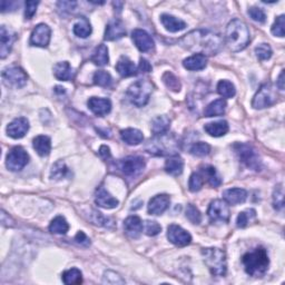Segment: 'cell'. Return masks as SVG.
Masks as SVG:
<instances>
[{
    "label": "cell",
    "mask_w": 285,
    "mask_h": 285,
    "mask_svg": "<svg viewBox=\"0 0 285 285\" xmlns=\"http://www.w3.org/2000/svg\"><path fill=\"white\" fill-rule=\"evenodd\" d=\"M204 262L212 275L224 276L227 271V263L225 252L217 247H207L202 250Z\"/></svg>",
    "instance_id": "5b68a950"
},
{
    "label": "cell",
    "mask_w": 285,
    "mask_h": 285,
    "mask_svg": "<svg viewBox=\"0 0 285 285\" xmlns=\"http://www.w3.org/2000/svg\"><path fill=\"white\" fill-rule=\"evenodd\" d=\"M99 155L103 157L105 160H107L108 158H110V149L108 146H105V145H103V146L100 147L99 149Z\"/></svg>",
    "instance_id": "680465c9"
},
{
    "label": "cell",
    "mask_w": 285,
    "mask_h": 285,
    "mask_svg": "<svg viewBox=\"0 0 285 285\" xmlns=\"http://www.w3.org/2000/svg\"><path fill=\"white\" fill-rule=\"evenodd\" d=\"M112 6H114L115 8H118V9H117L118 12H121V10L123 9L124 3H123V2H114V3H112Z\"/></svg>",
    "instance_id": "94428289"
},
{
    "label": "cell",
    "mask_w": 285,
    "mask_h": 285,
    "mask_svg": "<svg viewBox=\"0 0 285 285\" xmlns=\"http://www.w3.org/2000/svg\"><path fill=\"white\" fill-rule=\"evenodd\" d=\"M217 93L223 98H232L236 94L235 86L229 80H220L217 84Z\"/></svg>",
    "instance_id": "ab89813d"
},
{
    "label": "cell",
    "mask_w": 285,
    "mask_h": 285,
    "mask_svg": "<svg viewBox=\"0 0 285 285\" xmlns=\"http://www.w3.org/2000/svg\"><path fill=\"white\" fill-rule=\"evenodd\" d=\"M3 82L7 87L21 88L27 84L28 76L20 67H8L3 72Z\"/></svg>",
    "instance_id": "30bf717a"
},
{
    "label": "cell",
    "mask_w": 285,
    "mask_h": 285,
    "mask_svg": "<svg viewBox=\"0 0 285 285\" xmlns=\"http://www.w3.org/2000/svg\"><path fill=\"white\" fill-rule=\"evenodd\" d=\"M118 167L127 176H136L145 168V160L141 156H128L118 162Z\"/></svg>",
    "instance_id": "7c38bea8"
},
{
    "label": "cell",
    "mask_w": 285,
    "mask_h": 285,
    "mask_svg": "<svg viewBox=\"0 0 285 285\" xmlns=\"http://www.w3.org/2000/svg\"><path fill=\"white\" fill-rule=\"evenodd\" d=\"M255 53L260 61H268L272 57V48L268 44H261L255 48Z\"/></svg>",
    "instance_id": "c3c4849f"
},
{
    "label": "cell",
    "mask_w": 285,
    "mask_h": 285,
    "mask_svg": "<svg viewBox=\"0 0 285 285\" xmlns=\"http://www.w3.org/2000/svg\"><path fill=\"white\" fill-rule=\"evenodd\" d=\"M75 242L80 246H84V247H88L90 245V240L87 235H86L84 232H78L75 236Z\"/></svg>",
    "instance_id": "db71d44e"
},
{
    "label": "cell",
    "mask_w": 285,
    "mask_h": 285,
    "mask_svg": "<svg viewBox=\"0 0 285 285\" xmlns=\"http://www.w3.org/2000/svg\"><path fill=\"white\" fill-rule=\"evenodd\" d=\"M273 206L277 211L282 209L284 206V190L283 185L278 184L273 193Z\"/></svg>",
    "instance_id": "bcb514c9"
},
{
    "label": "cell",
    "mask_w": 285,
    "mask_h": 285,
    "mask_svg": "<svg viewBox=\"0 0 285 285\" xmlns=\"http://www.w3.org/2000/svg\"><path fill=\"white\" fill-rule=\"evenodd\" d=\"M145 234L148 236H156L160 233L162 231V226L155 220H146L145 222Z\"/></svg>",
    "instance_id": "f907efd6"
},
{
    "label": "cell",
    "mask_w": 285,
    "mask_h": 285,
    "mask_svg": "<svg viewBox=\"0 0 285 285\" xmlns=\"http://www.w3.org/2000/svg\"><path fill=\"white\" fill-rule=\"evenodd\" d=\"M160 21H162V24L165 28L170 31V33H177V31H181L186 28L185 21H183L179 18L174 17V16H170L167 14L160 16Z\"/></svg>",
    "instance_id": "4316f807"
},
{
    "label": "cell",
    "mask_w": 285,
    "mask_h": 285,
    "mask_svg": "<svg viewBox=\"0 0 285 285\" xmlns=\"http://www.w3.org/2000/svg\"><path fill=\"white\" fill-rule=\"evenodd\" d=\"M204 130L213 137H220L224 136L225 134H227L230 127L226 121H218V122H213L208 123L204 126Z\"/></svg>",
    "instance_id": "f1b7e54d"
},
{
    "label": "cell",
    "mask_w": 285,
    "mask_h": 285,
    "mask_svg": "<svg viewBox=\"0 0 285 285\" xmlns=\"http://www.w3.org/2000/svg\"><path fill=\"white\" fill-rule=\"evenodd\" d=\"M63 282L67 285L73 284H82L83 283V274L78 268H71L63 273Z\"/></svg>",
    "instance_id": "f35d334b"
},
{
    "label": "cell",
    "mask_w": 285,
    "mask_h": 285,
    "mask_svg": "<svg viewBox=\"0 0 285 285\" xmlns=\"http://www.w3.org/2000/svg\"><path fill=\"white\" fill-rule=\"evenodd\" d=\"M95 202L99 207H103L106 209L115 208L118 206V204H120L117 198L111 196L103 186H100L97 188V190H96Z\"/></svg>",
    "instance_id": "ffe728a7"
},
{
    "label": "cell",
    "mask_w": 285,
    "mask_h": 285,
    "mask_svg": "<svg viewBox=\"0 0 285 285\" xmlns=\"http://www.w3.org/2000/svg\"><path fill=\"white\" fill-rule=\"evenodd\" d=\"M145 150L155 156H174L180 150V142L174 134L164 133L154 135L145 145Z\"/></svg>",
    "instance_id": "3957f363"
},
{
    "label": "cell",
    "mask_w": 285,
    "mask_h": 285,
    "mask_svg": "<svg viewBox=\"0 0 285 285\" xmlns=\"http://www.w3.org/2000/svg\"><path fill=\"white\" fill-rule=\"evenodd\" d=\"M163 82L166 85V87L173 91H180L181 90V82L180 79L177 78L174 74H172L170 72H166L163 75Z\"/></svg>",
    "instance_id": "b9f144b4"
},
{
    "label": "cell",
    "mask_w": 285,
    "mask_h": 285,
    "mask_svg": "<svg viewBox=\"0 0 285 285\" xmlns=\"http://www.w3.org/2000/svg\"><path fill=\"white\" fill-rule=\"evenodd\" d=\"M202 175L204 180H206L207 183L213 187H218L222 184V177L219 176L217 170L213 166H205L202 168Z\"/></svg>",
    "instance_id": "e575fe53"
},
{
    "label": "cell",
    "mask_w": 285,
    "mask_h": 285,
    "mask_svg": "<svg viewBox=\"0 0 285 285\" xmlns=\"http://www.w3.org/2000/svg\"><path fill=\"white\" fill-rule=\"evenodd\" d=\"M124 36H126V29L122 21L118 19L109 21L108 25L106 26L105 37H104L105 40L114 41L123 38Z\"/></svg>",
    "instance_id": "d6986e66"
},
{
    "label": "cell",
    "mask_w": 285,
    "mask_h": 285,
    "mask_svg": "<svg viewBox=\"0 0 285 285\" xmlns=\"http://www.w3.org/2000/svg\"><path fill=\"white\" fill-rule=\"evenodd\" d=\"M276 86L279 90H284V71H282L281 74H279L276 82Z\"/></svg>",
    "instance_id": "91938a15"
},
{
    "label": "cell",
    "mask_w": 285,
    "mask_h": 285,
    "mask_svg": "<svg viewBox=\"0 0 285 285\" xmlns=\"http://www.w3.org/2000/svg\"><path fill=\"white\" fill-rule=\"evenodd\" d=\"M209 152H211V146L207 143L203 142L195 143L190 149V153L196 157H204V156H207Z\"/></svg>",
    "instance_id": "7bdbcfd3"
},
{
    "label": "cell",
    "mask_w": 285,
    "mask_h": 285,
    "mask_svg": "<svg viewBox=\"0 0 285 285\" xmlns=\"http://www.w3.org/2000/svg\"><path fill=\"white\" fill-rule=\"evenodd\" d=\"M116 71L122 77H132L138 74V68L134 65V63L126 56H122L116 64Z\"/></svg>",
    "instance_id": "603a6c76"
},
{
    "label": "cell",
    "mask_w": 285,
    "mask_h": 285,
    "mask_svg": "<svg viewBox=\"0 0 285 285\" xmlns=\"http://www.w3.org/2000/svg\"><path fill=\"white\" fill-rule=\"evenodd\" d=\"M53 75L55 77L63 82H68L75 77V71L72 66L69 65L68 62H61L57 63L55 67H53Z\"/></svg>",
    "instance_id": "484cf974"
},
{
    "label": "cell",
    "mask_w": 285,
    "mask_h": 285,
    "mask_svg": "<svg viewBox=\"0 0 285 285\" xmlns=\"http://www.w3.org/2000/svg\"><path fill=\"white\" fill-rule=\"evenodd\" d=\"M153 85L149 80L141 79L132 84L127 89V97L131 103L137 107H143L149 101Z\"/></svg>",
    "instance_id": "52a82bcc"
},
{
    "label": "cell",
    "mask_w": 285,
    "mask_h": 285,
    "mask_svg": "<svg viewBox=\"0 0 285 285\" xmlns=\"http://www.w3.org/2000/svg\"><path fill=\"white\" fill-rule=\"evenodd\" d=\"M16 38H17V36L14 31L8 29L6 26H2V28H0V57L2 59L9 55Z\"/></svg>",
    "instance_id": "9a60e30c"
},
{
    "label": "cell",
    "mask_w": 285,
    "mask_h": 285,
    "mask_svg": "<svg viewBox=\"0 0 285 285\" xmlns=\"http://www.w3.org/2000/svg\"><path fill=\"white\" fill-rule=\"evenodd\" d=\"M94 84L98 85L100 87H107L111 84V76L109 73L105 71H98L94 74Z\"/></svg>",
    "instance_id": "f6af8a7d"
},
{
    "label": "cell",
    "mask_w": 285,
    "mask_h": 285,
    "mask_svg": "<svg viewBox=\"0 0 285 285\" xmlns=\"http://www.w3.org/2000/svg\"><path fill=\"white\" fill-rule=\"evenodd\" d=\"M121 138L127 145L136 146L143 142L144 135L141 131L136 130V128H126V130L121 131Z\"/></svg>",
    "instance_id": "83f0119b"
},
{
    "label": "cell",
    "mask_w": 285,
    "mask_h": 285,
    "mask_svg": "<svg viewBox=\"0 0 285 285\" xmlns=\"http://www.w3.org/2000/svg\"><path fill=\"white\" fill-rule=\"evenodd\" d=\"M34 148L39 156L49 155L51 150V141L50 138L45 135H40L34 138L33 141Z\"/></svg>",
    "instance_id": "1f68e13d"
},
{
    "label": "cell",
    "mask_w": 285,
    "mask_h": 285,
    "mask_svg": "<svg viewBox=\"0 0 285 285\" xmlns=\"http://www.w3.org/2000/svg\"><path fill=\"white\" fill-rule=\"evenodd\" d=\"M143 227L144 224L141 217L136 216V215H133L124 220V230L131 239H138L143 232Z\"/></svg>",
    "instance_id": "44dd1931"
},
{
    "label": "cell",
    "mask_w": 285,
    "mask_h": 285,
    "mask_svg": "<svg viewBox=\"0 0 285 285\" xmlns=\"http://www.w3.org/2000/svg\"><path fill=\"white\" fill-rule=\"evenodd\" d=\"M74 34L80 38H87L91 34V26L88 19L86 17H80L76 23L74 24L73 28Z\"/></svg>",
    "instance_id": "d6a6232c"
},
{
    "label": "cell",
    "mask_w": 285,
    "mask_h": 285,
    "mask_svg": "<svg viewBox=\"0 0 285 285\" xmlns=\"http://www.w3.org/2000/svg\"><path fill=\"white\" fill-rule=\"evenodd\" d=\"M51 30L45 24H39L35 27L30 36V45L45 48L49 45Z\"/></svg>",
    "instance_id": "5bb4252c"
},
{
    "label": "cell",
    "mask_w": 285,
    "mask_h": 285,
    "mask_svg": "<svg viewBox=\"0 0 285 285\" xmlns=\"http://www.w3.org/2000/svg\"><path fill=\"white\" fill-rule=\"evenodd\" d=\"M226 100L220 98V99H216L212 101L211 104H209L205 111H204V114H205L206 117H217V116H222L225 114V110H226Z\"/></svg>",
    "instance_id": "4dcf8cb0"
},
{
    "label": "cell",
    "mask_w": 285,
    "mask_h": 285,
    "mask_svg": "<svg viewBox=\"0 0 285 285\" xmlns=\"http://www.w3.org/2000/svg\"><path fill=\"white\" fill-rule=\"evenodd\" d=\"M29 162V155L21 146H15L9 150L6 158L7 168L12 172H19Z\"/></svg>",
    "instance_id": "9c48e42d"
},
{
    "label": "cell",
    "mask_w": 285,
    "mask_h": 285,
    "mask_svg": "<svg viewBox=\"0 0 285 285\" xmlns=\"http://www.w3.org/2000/svg\"><path fill=\"white\" fill-rule=\"evenodd\" d=\"M90 61L97 66H106L109 62L108 48L105 45H99L93 52V56L90 57Z\"/></svg>",
    "instance_id": "836d02e7"
},
{
    "label": "cell",
    "mask_w": 285,
    "mask_h": 285,
    "mask_svg": "<svg viewBox=\"0 0 285 285\" xmlns=\"http://www.w3.org/2000/svg\"><path fill=\"white\" fill-rule=\"evenodd\" d=\"M180 44L187 50L202 53L207 57L216 55L223 46V40L220 36L214 31L197 29L183 37Z\"/></svg>",
    "instance_id": "6da1fadb"
},
{
    "label": "cell",
    "mask_w": 285,
    "mask_h": 285,
    "mask_svg": "<svg viewBox=\"0 0 285 285\" xmlns=\"http://www.w3.org/2000/svg\"><path fill=\"white\" fill-rule=\"evenodd\" d=\"M277 94L275 87L272 84L262 85L260 89L257 90L252 100V107L255 109H263L266 107H270L276 103Z\"/></svg>",
    "instance_id": "ba28073f"
},
{
    "label": "cell",
    "mask_w": 285,
    "mask_h": 285,
    "mask_svg": "<svg viewBox=\"0 0 285 285\" xmlns=\"http://www.w3.org/2000/svg\"><path fill=\"white\" fill-rule=\"evenodd\" d=\"M69 230V225L65 217L57 216L51 220L49 231L52 234H66Z\"/></svg>",
    "instance_id": "74e56055"
},
{
    "label": "cell",
    "mask_w": 285,
    "mask_h": 285,
    "mask_svg": "<svg viewBox=\"0 0 285 285\" xmlns=\"http://www.w3.org/2000/svg\"><path fill=\"white\" fill-rule=\"evenodd\" d=\"M167 239L173 243L174 245L179 247H184L187 246L188 244H191L192 242V236L191 234L185 231L184 229H182L179 225L172 224L167 229Z\"/></svg>",
    "instance_id": "4fadbf2b"
},
{
    "label": "cell",
    "mask_w": 285,
    "mask_h": 285,
    "mask_svg": "<svg viewBox=\"0 0 285 285\" xmlns=\"http://www.w3.org/2000/svg\"><path fill=\"white\" fill-rule=\"evenodd\" d=\"M29 131V122L25 117L16 118L7 126L8 136L15 139L23 138Z\"/></svg>",
    "instance_id": "2e32d148"
},
{
    "label": "cell",
    "mask_w": 285,
    "mask_h": 285,
    "mask_svg": "<svg viewBox=\"0 0 285 285\" xmlns=\"http://www.w3.org/2000/svg\"><path fill=\"white\" fill-rule=\"evenodd\" d=\"M207 65V57L202 53H194L191 57L184 59L183 62V66H184L187 71H202Z\"/></svg>",
    "instance_id": "cb8c5ba5"
},
{
    "label": "cell",
    "mask_w": 285,
    "mask_h": 285,
    "mask_svg": "<svg viewBox=\"0 0 285 285\" xmlns=\"http://www.w3.org/2000/svg\"><path fill=\"white\" fill-rule=\"evenodd\" d=\"M184 169V160L179 155L170 156L165 163V170L172 176H179Z\"/></svg>",
    "instance_id": "f546056e"
},
{
    "label": "cell",
    "mask_w": 285,
    "mask_h": 285,
    "mask_svg": "<svg viewBox=\"0 0 285 285\" xmlns=\"http://www.w3.org/2000/svg\"><path fill=\"white\" fill-rule=\"evenodd\" d=\"M138 73H149L152 71V66L148 63V61H146L145 58H141L139 61V65H138Z\"/></svg>",
    "instance_id": "9f6ffc18"
},
{
    "label": "cell",
    "mask_w": 285,
    "mask_h": 285,
    "mask_svg": "<svg viewBox=\"0 0 285 285\" xmlns=\"http://www.w3.org/2000/svg\"><path fill=\"white\" fill-rule=\"evenodd\" d=\"M186 217L193 224H200L202 220V214L195 205L188 204L186 207Z\"/></svg>",
    "instance_id": "7dc6e473"
},
{
    "label": "cell",
    "mask_w": 285,
    "mask_h": 285,
    "mask_svg": "<svg viewBox=\"0 0 285 285\" xmlns=\"http://www.w3.org/2000/svg\"><path fill=\"white\" fill-rule=\"evenodd\" d=\"M284 26H285V17H284V15H281V16H278V17L276 18L275 20V23L273 24L272 26V28H271V31H272V34L274 36H277V37H284Z\"/></svg>",
    "instance_id": "681fc988"
},
{
    "label": "cell",
    "mask_w": 285,
    "mask_h": 285,
    "mask_svg": "<svg viewBox=\"0 0 285 285\" xmlns=\"http://www.w3.org/2000/svg\"><path fill=\"white\" fill-rule=\"evenodd\" d=\"M39 2H26L25 6V17L26 19H31L35 16L37 12V7H38Z\"/></svg>",
    "instance_id": "f5cc1de1"
},
{
    "label": "cell",
    "mask_w": 285,
    "mask_h": 285,
    "mask_svg": "<svg viewBox=\"0 0 285 285\" xmlns=\"http://www.w3.org/2000/svg\"><path fill=\"white\" fill-rule=\"evenodd\" d=\"M132 38L134 44L136 45L142 52L150 51L154 48V40L148 33L142 29H135L132 33Z\"/></svg>",
    "instance_id": "e0dca14e"
},
{
    "label": "cell",
    "mask_w": 285,
    "mask_h": 285,
    "mask_svg": "<svg viewBox=\"0 0 285 285\" xmlns=\"http://www.w3.org/2000/svg\"><path fill=\"white\" fill-rule=\"evenodd\" d=\"M224 201L231 205H238L246 201L247 192L243 188H230L223 193Z\"/></svg>",
    "instance_id": "d4e9b609"
},
{
    "label": "cell",
    "mask_w": 285,
    "mask_h": 285,
    "mask_svg": "<svg viewBox=\"0 0 285 285\" xmlns=\"http://www.w3.org/2000/svg\"><path fill=\"white\" fill-rule=\"evenodd\" d=\"M245 272L251 276L261 277L268 270L270 259H268L267 251L264 247H256L254 251L247 252L242 257Z\"/></svg>",
    "instance_id": "277c9868"
},
{
    "label": "cell",
    "mask_w": 285,
    "mask_h": 285,
    "mask_svg": "<svg viewBox=\"0 0 285 285\" xmlns=\"http://www.w3.org/2000/svg\"><path fill=\"white\" fill-rule=\"evenodd\" d=\"M256 220V211L253 208H249L246 211L241 212L239 214L238 218H236V225L240 229H244L246 226H249L250 224Z\"/></svg>",
    "instance_id": "d590c367"
},
{
    "label": "cell",
    "mask_w": 285,
    "mask_h": 285,
    "mask_svg": "<svg viewBox=\"0 0 285 285\" xmlns=\"http://www.w3.org/2000/svg\"><path fill=\"white\" fill-rule=\"evenodd\" d=\"M230 208L226 202L215 200L211 202L207 209L208 218L211 223H226L230 219Z\"/></svg>",
    "instance_id": "8fae6325"
},
{
    "label": "cell",
    "mask_w": 285,
    "mask_h": 285,
    "mask_svg": "<svg viewBox=\"0 0 285 285\" xmlns=\"http://www.w3.org/2000/svg\"><path fill=\"white\" fill-rule=\"evenodd\" d=\"M2 223H3L4 226H7V227L14 226V220L5 211L2 212Z\"/></svg>",
    "instance_id": "6f0895ef"
},
{
    "label": "cell",
    "mask_w": 285,
    "mask_h": 285,
    "mask_svg": "<svg viewBox=\"0 0 285 285\" xmlns=\"http://www.w3.org/2000/svg\"><path fill=\"white\" fill-rule=\"evenodd\" d=\"M204 177L202 174L200 173H193L190 177V181H188V188H190V191L195 193L202 190V187L204 185Z\"/></svg>",
    "instance_id": "ee69618b"
},
{
    "label": "cell",
    "mask_w": 285,
    "mask_h": 285,
    "mask_svg": "<svg viewBox=\"0 0 285 285\" xmlns=\"http://www.w3.org/2000/svg\"><path fill=\"white\" fill-rule=\"evenodd\" d=\"M76 3L75 2H59L57 4V7L58 9L63 10L64 13H71L76 7Z\"/></svg>",
    "instance_id": "11a10c76"
},
{
    "label": "cell",
    "mask_w": 285,
    "mask_h": 285,
    "mask_svg": "<svg viewBox=\"0 0 285 285\" xmlns=\"http://www.w3.org/2000/svg\"><path fill=\"white\" fill-rule=\"evenodd\" d=\"M225 40L230 50L236 52L245 49L251 40L249 27L240 19L230 21L225 33Z\"/></svg>",
    "instance_id": "7a4b0ae2"
},
{
    "label": "cell",
    "mask_w": 285,
    "mask_h": 285,
    "mask_svg": "<svg viewBox=\"0 0 285 285\" xmlns=\"http://www.w3.org/2000/svg\"><path fill=\"white\" fill-rule=\"evenodd\" d=\"M170 197L166 194L154 196L148 203L147 211L150 215H160L169 207Z\"/></svg>",
    "instance_id": "ac0fdd59"
},
{
    "label": "cell",
    "mask_w": 285,
    "mask_h": 285,
    "mask_svg": "<svg viewBox=\"0 0 285 285\" xmlns=\"http://www.w3.org/2000/svg\"><path fill=\"white\" fill-rule=\"evenodd\" d=\"M88 108L97 116H105L109 114L111 110V103L107 98H99V97H91L88 100Z\"/></svg>",
    "instance_id": "7402d4cb"
},
{
    "label": "cell",
    "mask_w": 285,
    "mask_h": 285,
    "mask_svg": "<svg viewBox=\"0 0 285 285\" xmlns=\"http://www.w3.org/2000/svg\"><path fill=\"white\" fill-rule=\"evenodd\" d=\"M249 15L250 17L256 21V23H260V24H264L266 21V15L265 13L263 12V9L259 8V7H251L249 9Z\"/></svg>",
    "instance_id": "816d5d0a"
},
{
    "label": "cell",
    "mask_w": 285,
    "mask_h": 285,
    "mask_svg": "<svg viewBox=\"0 0 285 285\" xmlns=\"http://www.w3.org/2000/svg\"><path fill=\"white\" fill-rule=\"evenodd\" d=\"M233 149L240 159L247 168L259 172L262 168V160L259 153L252 145L245 143H236L233 145Z\"/></svg>",
    "instance_id": "8992f818"
},
{
    "label": "cell",
    "mask_w": 285,
    "mask_h": 285,
    "mask_svg": "<svg viewBox=\"0 0 285 285\" xmlns=\"http://www.w3.org/2000/svg\"><path fill=\"white\" fill-rule=\"evenodd\" d=\"M68 174V167L63 160H58L55 165L52 166L50 172V177L52 180H62Z\"/></svg>",
    "instance_id": "60d3db41"
},
{
    "label": "cell",
    "mask_w": 285,
    "mask_h": 285,
    "mask_svg": "<svg viewBox=\"0 0 285 285\" xmlns=\"http://www.w3.org/2000/svg\"><path fill=\"white\" fill-rule=\"evenodd\" d=\"M170 126V121L166 116L156 117L152 123V132L154 135H159V134L167 133Z\"/></svg>",
    "instance_id": "8d00e7d4"
}]
</instances>
